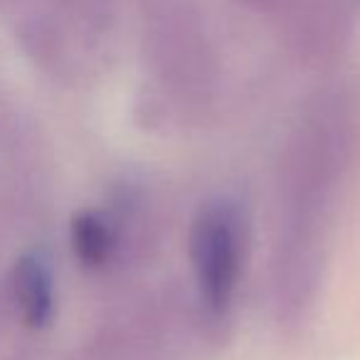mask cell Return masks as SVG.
<instances>
[{
    "mask_svg": "<svg viewBox=\"0 0 360 360\" xmlns=\"http://www.w3.org/2000/svg\"><path fill=\"white\" fill-rule=\"evenodd\" d=\"M70 242L77 262L84 269H104L119 252V230L101 212L82 210L72 217Z\"/></svg>",
    "mask_w": 360,
    "mask_h": 360,
    "instance_id": "3957f363",
    "label": "cell"
},
{
    "mask_svg": "<svg viewBox=\"0 0 360 360\" xmlns=\"http://www.w3.org/2000/svg\"><path fill=\"white\" fill-rule=\"evenodd\" d=\"M146 55L160 79L205 86L212 77V45L198 0H136Z\"/></svg>",
    "mask_w": 360,
    "mask_h": 360,
    "instance_id": "6da1fadb",
    "label": "cell"
},
{
    "mask_svg": "<svg viewBox=\"0 0 360 360\" xmlns=\"http://www.w3.org/2000/svg\"><path fill=\"white\" fill-rule=\"evenodd\" d=\"M245 262V215L220 198L200 207L191 227V264L198 301L210 319H222L235 304Z\"/></svg>",
    "mask_w": 360,
    "mask_h": 360,
    "instance_id": "7a4b0ae2",
    "label": "cell"
},
{
    "mask_svg": "<svg viewBox=\"0 0 360 360\" xmlns=\"http://www.w3.org/2000/svg\"><path fill=\"white\" fill-rule=\"evenodd\" d=\"M237 3H242L245 8H250V11H257V13L279 11V6H281V0H237Z\"/></svg>",
    "mask_w": 360,
    "mask_h": 360,
    "instance_id": "5b68a950",
    "label": "cell"
},
{
    "mask_svg": "<svg viewBox=\"0 0 360 360\" xmlns=\"http://www.w3.org/2000/svg\"><path fill=\"white\" fill-rule=\"evenodd\" d=\"M15 291L22 319L30 328H45L55 314V284L50 266L35 255H25L15 269Z\"/></svg>",
    "mask_w": 360,
    "mask_h": 360,
    "instance_id": "277c9868",
    "label": "cell"
}]
</instances>
